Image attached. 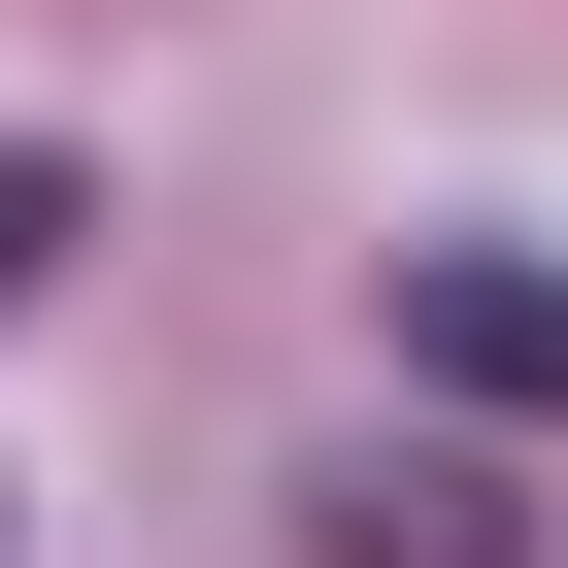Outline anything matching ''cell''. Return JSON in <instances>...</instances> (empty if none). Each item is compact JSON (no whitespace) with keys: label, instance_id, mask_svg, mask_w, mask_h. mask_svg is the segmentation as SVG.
Masks as SVG:
<instances>
[{"label":"cell","instance_id":"obj_1","mask_svg":"<svg viewBox=\"0 0 568 568\" xmlns=\"http://www.w3.org/2000/svg\"><path fill=\"white\" fill-rule=\"evenodd\" d=\"M402 368H435V402H535V435H568V267H535V234H402Z\"/></svg>","mask_w":568,"mask_h":568},{"label":"cell","instance_id":"obj_2","mask_svg":"<svg viewBox=\"0 0 568 568\" xmlns=\"http://www.w3.org/2000/svg\"><path fill=\"white\" fill-rule=\"evenodd\" d=\"M302 568H535V501H501V468H335Z\"/></svg>","mask_w":568,"mask_h":568},{"label":"cell","instance_id":"obj_3","mask_svg":"<svg viewBox=\"0 0 568 568\" xmlns=\"http://www.w3.org/2000/svg\"><path fill=\"white\" fill-rule=\"evenodd\" d=\"M34 267H68V134H0V302H34Z\"/></svg>","mask_w":568,"mask_h":568}]
</instances>
